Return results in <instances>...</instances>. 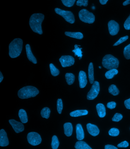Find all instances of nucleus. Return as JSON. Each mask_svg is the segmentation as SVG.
I'll return each mask as SVG.
<instances>
[{
  "mask_svg": "<svg viewBox=\"0 0 130 149\" xmlns=\"http://www.w3.org/2000/svg\"><path fill=\"white\" fill-rule=\"evenodd\" d=\"M44 19V16L40 13H34L31 16L30 19V25L34 32L39 35L42 34V23Z\"/></svg>",
  "mask_w": 130,
  "mask_h": 149,
  "instance_id": "obj_1",
  "label": "nucleus"
},
{
  "mask_svg": "<svg viewBox=\"0 0 130 149\" xmlns=\"http://www.w3.org/2000/svg\"><path fill=\"white\" fill-rule=\"evenodd\" d=\"M23 41L20 38H16L12 41L9 46V55L11 58L19 57L22 50Z\"/></svg>",
  "mask_w": 130,
  "mask_h": 149,
  "instance_id": "obj_2",
  "label": "nucleus"
},
{
  "mask_svg": "<svg viewBox=\"0 0 130 149\" xmlns=\"http://www.w3.org/2000/svg\"><path fill=\"white\" fill-rule=\"evenodd\" d=\"M39 93V91L37 88L33 86H26L20 89L18 92L19 98L24 99L35 97Z\"/></svg>",
  "mask_w": 130,
  "mask_h": 149,
  "instance_id": "obj_3",
  "label": "nucleus"
},
{
  "mask_svg": "<svg viewBox=\"0 0 130 149\" xmlns=\"http://www.w3.org/2000/svg\"><path fill=\"white\" fill-rule=\"evenodd\" d=\"M102 65L109 70L117 69L118 68L119 61L117 58L110 54L106 55L103 58Z\"/></svg>",
  "mask_w": 130,
  "mask_h": 149,
  "instance_id": "obj_4",
  "label": "nucleus"
},
{
  "mask_svg": "<svg viewBox=\"0 0 130 149\" xmlns=\"http://www.w3.org/2000/svg\"><path fill=\"white\" fill-rule=\"evenodd\" d=\"M79 16L81 21L88 24H93L95 20L94 15L86 9H83L80 11Z\"/></svg>",
  "mask_w": 130,
  "mask_h": 149,
  "instance_id": "obj_5",
  "label": "nucleus"
},
{
  "mask_svg": "<svg viewBox=\"0 0 130 149\" xmlns=\"http://www.w3.org/2000/svg\"><path fill=\"white\" fill-rule=\"evenodd\" d=\"M55 11L57 14L62 17L68 22L71 24H73L75 23V16L71 12L63 10L58 8H55Z\"/></svg>",
  "mask_w": 130,
  "mask_h": 149,
  "instance_id": "obj_6",
  "label": "nucleus"
},
{
  "mask_svg": "<svg viewBox=\"0 0 130 149\" xmlns=\"http://www.w3.org/2000/svg\"><path fill=\"white\" fill-rule=\"evenodd\" d=\"M100 90L99 83L95 81L93 83L92 88L87 95V100H92L95 99L98 96Z\"/></svg>",
  "mask_w": 130,
  "mask_h": 149,
  "instance_id": "obj_7",
  "label": "nucleus"
},
{
  "mask_svg": "<svg viewBox=\"0 0 130 149\" xmlns=\"http://www.w3.org/2000/svg\"><path fill=\"white\" fill-rule=\"evenodd\" d=\"M28 142L32 146H36L41 143L42 139L38 133L31 132L28 134Z\"/></svg>",
  "mask_w": 130,
  "mask_h": 149,
  "instance_id": "obj_8",
  "label": "nucleus"
},
{
  "mask_svg": "<svg viewBox=\"0 0 130 149\" xmlns=\"http://www.w3.org/2000/svg\"><path fill=\"white\" fill-rule=\"evenodd\" d=\"M61 65L63 68L70 67L73 65L75 63V59L72 56H63L59 59Z\"/></svg>",
  "mask_w": 130,
  "mask_h": 149,
  "instance_id": "obj_9",
  "label": "nucleus"
},
{
  "mask_svg": "<svg viewBox=\"0 0 130 149\" xmlns=\"http://www.w3.org/2000/svg\"><path fill=\"white\" fill-rule=\"evenodd\" d=\"M108 27L109 33L112 36L117 35L120 30V26L115 21H110L108 23Z\"/></svg>",
  "mask_w": 130,
  "mask_h": 149,
  "instance_id": "obj_10",
  "label": "nucleus"
},
{
  "mask_svg": "<svg viewBox=\"0 0 130 149\" xmlns=\"http://www.w3.org/2000/svg\"><path fill=\"white\" fill-rule=\"evenodd\" d=\"M9 122L16 133H19L24 131V126L22 123L17 121L14 119L10 120Z\"/></svg>",
  "mask_w": 130,
  "mask_h": 149,
  "instance_id": "obj_11",
  "label": "nucleus"
},
{
  "mask_svg": "<svg viewBox=\"0 0 130 149\" xmlns=\"http://www.w3.org/2000/svg\"><path fill=\"white\" fill-rule=\"evenodd\" d=\"M9 141L7 137L6 132L3 129L0 131V146L4 147L8 146Z\"/></svg>",
  "mask_w": 130,
  "mask_h": 149,
  "instance_id": "obj_12",
  "label": "nucleus"
},
{
  "mask_svg": "<svg viewBox=\"0 0 130 149\" xmlns=\"http://www.w3.org/2000/svg\"><path fill=\"white\" fill-rule=\"evenodd\" d=\"M78 78L80 87L81 88H84L87 83L86 73L83 71H81L79 73Z\"/></svg>",
  "mask_w": 130,
  "mask_h": 149,
  "instance_id": "obj_13",
  "label": "nucleus"
},
{
  "mask_svg": "<svg viewBox=\"0 0 130 149\" xmlns=\"http://www.w3.org/2000/svg\"><path fill=\"white\" fill-rule=\"evenodd\" d=\"M87 129L89 134L93 136H96L99 134V129L95 125L89 123L87 125Z\"/></svg>",
  "mask_w": 130,
  "mask_h": 149,
  "instance_id": "obj_14",
  "label": "nucleus"
},
{
  "mask_svg": "<svg viewBox=\"0 0 130 149\" xmlns=\"http://www.w3.org/2000/svg\"><path fill=\"white\" fill-rule=\"evenodd\" d=\"M26 49L27 56L28 59L34 64H36L37 63V60H36V57L33 54L31 47L29 44L26 45Z\"/></svg>",
  "mask_w": 130,
  "mask_h": 149,
  "instance_id": "obj_15",
  "label": "nucleus"
},
{
  "mask_svg": "<svg viewBox=\"0 0 130 149\" xmlns=\"http://www.w3.org/2000/svg\"><path fill=\"white\" fill-rule=\"evenodd\" d=\"M76 138L78 140H82L84 138V134L82 125L77 124L76 126Z\"/></svg>",
  "mask_w": 130,
  "mask_h": 149,
  "instance_id": "obj_16",
  "label": "nucleus"
},
{
  "mask_svg": "<svg viewBox=\"0 0 130 149\" xmlns=\"http://www.w3.org/2000/svg\"><path fill=\"white\" fill-rule=\"evenodd\" d=\"M96 109L98 116L101 118H103L105 116L106 109L104 104L99 103L97 105Z\"/></svg>",
  "mask_w": 130,
  "mask_h": 149,
  "instance_id": "obj_17",
  "label": "nucleus"
},
{
  "mask_svg": "<svg viewBox=\"0 0 130 149\" xmlns=\"http://www.w3.org/2000/svg\"><path fill=\"white\" fill-rule=\"evenodd\" d=\"M64 129L65 135L67 136H71L73 131V125L71 123H65L64 125Z\"/></svg>",
  "mask_w": 130,
  "mask_h": 149,
  "instance_id": "obj_18",
  "label": "nucleus"
},
{
  "mask_svg": "<svg viewBox=\"0 0 130 149\" xmlns=\"http://www.w3.org/2000/svg\"><path fill=\"white\" fill-rule=\"evenodd\" d=\"M88 111L86 110H78L72 112L70 113V115L72 117H77L87 115Z\"/></svg>",
  "mask_w": 130,
  "mask_h": 149,
  "instance_id": "obj_19",
  "label": "nucleus"
},
{
  "mask_svg": "<svg viewBox=\"0 0 130 149\" xmlns=\"http://www.w3.org/2000/svg\"><path fill=\"white\" fill-rule=\"evenodd\" d=\"M65 35L69 37L74 38L79 40H81L83 38V35L81 32H65Z\"/></svg>",
  "mask_w": 130,
  "mask_h": 149,
  "instance_id": "obj_20",
  "label": "nucleus"
},
{
  "mask_svg": "<svg viewBox=\"0 0 130 149\" xmlns=\"http://www.w3.org/2000/svg\"><path fill=\"white\" fill-rule=\"evenodd\" d=\"M88 75L89 81L91 84H93L94 82V71H93V67L92 62L90 63L88 68Z\"/></svg>",
  "mask_w": 130,
  "mask_h": 149,
  "instance_id": "obj_21",
  "label": "nucleus"
},
{
  "mask_svg": "<svg viewBox=\"0 0 130 149\" xmlns=\"http://www.w3.org/2000/svg\"><path fill=\"white\" fill-rule=\"evenodd\" d=\"M75 148L76 149H92L87 143L81 140L76 143Z\"/></svg>",
  "mask_w": 130,
  "mask_h": 149,
  "instance_id": "obj_22",
  "label": "nucleus"
},
{
  "mask_svg": "<svg viewBox=\"0 0 130 149\" xmlns=\"http://www.w3.org/2000/svg\"><path fill=\"white\" fill-rule=\"evenodd\" d=\"M19 116L22 123L25 124L27 123L28 116L26 111L24 109H21L19 111Z\"/></svg>",
  "mask_w": 130,
  "mask_h": 149,
  "instance_id": "obj_23",
  "label": "nucleus"
},
{
  "mask_svg": "<svg viewBox=\"0 0 130 149\" xmlns=\"http://www.w3.org/2000/svg\"><path fill=\"white\" fill-rule=\"evenodd\" d=\"M65 79L68 85H72L75 80V76L72 73H66L65 74Z\"/></svg>",
  "mask_w": 130,
  "mask_h": 149,
  "instance_id": "obj_24",
  "label": "nucleus"
},
{
  "mask_svg": "<svg viewBox=\"0 0 130 149\" xmlns=\"http://www.w3.org/2000/svg\"><path fill=\"white\" fill-rule=\"evenodd\" d=\"M118 71L116 69L110 70L105 73V76L106 79H113L114 76L117 74Z\"/></svg>",
  "mask_w": 130,
  "mask_h": 149,
  "instance_id": "obj_25",
  "label": "nucleus"
},
{
  "mask_svg": "<svg viewBox=\"0 0 130 149\" xmlns=\"http://www.w3.org/2000/svg\"><path fill=\"white\" fill-rule=\"evenodd\" d=\"M50 111L48 107H46L44 108L41 110V115L43 118H46V119H48L49 118L50 115Z\"/></svg>",
  "mask_w": 130,
  "mask_h": 149,
  "instance_id": "obj_26",
  "label": "nucleus"
},
{
  "mask_svg": "<svg viewBox=\"0 0 130 149\" xmlns=\"http://www.w3.org/2000/svg\"><path fill=\"white\" fill-rule=\"evenodd\" d=\"M109 92L113 96H117L119 94L120 91L116 87V85H111L109 88Z\"/></svg>",
  "mask_w": 130,
  "mask_h": 149,
  "instance_id": "obj_27",
  "label": "nucleus"
},
{
  "mask_svg": "<svg viewBox=\"0 0 130 149\" xmlns=\"http://www.w3.org/2000/svg\"><path fill=\"white\" fill-rule=\"evenodd\" d=\"M79 46L77 45H75V49L73 50V52L75 53V56H77V57H80V59H81L82 58V51L81 49L82 48H80L79 47Z\"/></svg>",
  "mask_w": 130,
  "mask_h": 149,
  "instance_id": "obj_28",
  "label": "nucleus"
},
{
  "mask_svg": "<svg viewBox=\"0 0 130 149\" xmlns=\"http://www.w3.org/2000/svg\"><path fill=\"white\" fill-rule=\"evenodd\" d=\"M59 142L57 137L54 135L52 137L51 146L53 149H57L59 147Z\"/></svg>",
  "mask_w": 130,
  "mask_h": 149,
  "instance_id": "obj_29",
  "label": "nucleus"
},
{
  "mask_svg": "<svg viewBox=\"0 0 130 149\" xmlns=\"http://www.w3.org/2000/svg\"><path fill=\"white\" fill-rule=\"evenodd\" d=\"M50 68L51 73L53 76L56 77L59 75V70L52 63H50Z\"/></svg>",
  "mask_w": 130,
  "mask_h": 149,
  "instance_id": "obj_30",
  "label": "nucleus"
},
{
  "mask_svg": "<svg viewBox=\"0 0 130 149\" xmlns=\"http://www.w3.org/2000/svg\"><path fill=\"white\" fill-rule=\"evenodd\" d=\"M64 6L67 7H70L73 6L76 0H61Z\"/></svg>",
  "mask_w": 130,
  "mask_h": 149,
  "instance_id": "obj_31",
  "label": "nucleus"
},
{
  "mask_svg": "<svg viewBox=\"0 0 130 149\" xmlns=\"http://www.w3.org/2000/svg\"><path fill=\"white\" fill-rule=\"evenodd\" d=\"M124 55L126 59H130V44L124 49Z\"/></svg>",
  "mask_w": 130,
  "mask_h": 149,
  "instance_id": "obj_32",
  "label": "nucleus"
},
{
  "mask_svg": "<svg viewBox=\"0 0 130 149\" xmlns=\"http://www.w3.org/2000/svg\"><path fill=\"white\" fill-rule=\"evenodd\" d=\"M63 108L62 101L61 99H59L57 101V110L59 114L62 113V110Z\"/></svg>",
  "mask_w": 130,
  "mask_h": 149,
  "instance_id": "obj_33",
  "label": "nucleus"
},
{
  "mask_svg": "<svg viewBox=\"0 0 130 149\" xmlns=\"http://www.w3.org/2000/svg\"><path fill=\"white\" fill-rule=\"evenodd\" d=\"M109 135L112 136H118L120 134V131L116 128H112L109 132Z\"/></svg>",
  "mask_w": 130,
  "mask_h": 149,
  "instance_id": "obj_34",
  "label": "nucleus"
},
{
  "mask_svg": "<svg viewBox=\"0 0 130 149\" xmlns=\"http://www.w3.org/2000/svg\"><path fill=\"white\" fill-rule=\"evenodd\" d=\"M88 4V0H77L76 2V5L80 7H87Z\"/></svg>",
  "mask_w": 130,
  "mask_h": 149,
  "instance_id": "obj_35",
  "label": "nucleus"
},
{
  "mask_svg": "<svg viewBox=\"0 0 130 149\" xmlns=\"http://www.w3.org/2000/svg\"><path fill=\"white\" fill-rule=\"evenodd\" d=\"M122 118H123V116H122V114L117 113H115L112 120L113 121L118 122L122 119Z\"/></svg>",
  "mask_w": 130,
  "mask_h": 149,
  "instance_id": "obj_36",
  "label": "nucleus"
},
{
  "mask_svg": "<svg viewBox=\"0 0 130 149\" xmlns=\"http://www.w3.org/2000/svg\"><path fill=\"white\" fill-rule=\"evenodd\" d=\"M128 38L129 37L128 36H124V37L121 38L120 39V40H119L118 41H117L116 43L114 44L113 46H118V45L122 43V42L126 41V40L128 39Z\"/></svg>",
  "mask_w": 130,
  "mask_h": 149,
  "instance_id": "obj_37",
  "label": "nucleus"
},
{
  "mask_svg": "<svg viewBox=\"0 0 130 149\" xmlns=\"http://www.w3.org/2000/svg\"><path fill=\"white\" fill-rule=\"evenodd\" d=\"M124 27L126 30H130V15L124 24Z\"/></svg>",
  "mask_w": 130,
  "mask_h": 149,
  "instance_id": "obj_38",
  "label": "nucleus"
},
{
  "mask_svg": "<svg viewBox=\"0 0 130 149\" xmlns=\"http://www.w3.org/2000/svg\"><path fill=\"white\" fill-rule=\"evenodd\" d=\"M116 102L111 101V102H109L107 104V107L108 108L111 109H113L116 107Z\"/></svg>",
  "mask_w": 130,
  "mask_h": 149,
  "instance_id": "obj_39",
  "label": "nucleus"
},
{
  "mask_svg": "<svg viewBox=\"0 0 130 149\" xmlns=\"http://www.w3.org/2000/svg\"><path fill=\"white\" fill-rule=\"evenodd\" d=\"M117 146L119 148H127L129 146V143L126 141H122Z\"/></svg>",
  "mask_w": 130,
  "mask_h": 149,
  "instance_id": "obj_40",
  "label": "nucleus"
},
{
  "mask_svg": "<svg viewBox=\"0 0 130 149\" xmlns=\"http://www.w3.org/2000/svg\"><path fill=\"white\" fill-rule=\"evenodd\" d=\"M124 103L126 108L127 109H130V98L129 99L125 101Z\"/></svg>",
  "mask_w": 130,
  "mask_h": 149,
  "instance_id": "obj_41",
  "label": "nucleus"
},
{
  "mask_svg": "<svg viewBox=\"0 0 130 149\" xmlns=\"http://www.w3.org/2000/svg\"><path fill=\"white\" fill-rule=\"evenodd\" d=\"M104 148L105 149H117V147H115V146H113V145H105V148Z\"/></svg>",
  "mask_w": 130,
  "mask_h": 149,
  "instance_id": "obj_42",
  "label": "nucleus"
},
{
  "mask_svg": "<svg viewBox=\"0 0 130 149\" xmlns=\"http://www.w3.org/2000/svg\"><path fill=\"white\" fill-rule=\"evenodd\" d=\"M109 0H99L100 2L102 5H105L106 4L107 2Z\"/></svg>",
  "mask_w": 130,
  "mask_h": 149,
  "instance_id": "obj_43",
  "label": "nucleus"
},
{
  "mask_svg": "<svg viewBox=\"0 0 130 149\" xmlns=\"http://www.w3.org/2000/svg\"><path fill=\"white\" fill-rule=\"evenodd\" d=\"M129 4H130V0H126L124 2H123V5L124 6H126Z\"/></svg>",
  "mask_w": 130,
  "mask_h": 149,
  "instance_id": "obj_44",
  "label": "nucleus"
},
{
  "mask_svg": "<svg viewBox=\"0 0 130 149\" xmlns=\"http://www.w3.org/2000/svg\"><path fill=\"white\" fill-rule=\"evenodd\" d=\"M3 75H2V73L1 72H0V83H1V82L2 81V80H3Z\"/></svg>",
  "mask_w": 130,
  "mask_h": 149,
  "instance_id": "obj_45",
  "label": "nucleus"
},
{
  "mask_svg": "<svg viewBox=\"0 0 130 149\" xmlns=\"http://www.w3.org/2000/svg\"><path fill=\"white\" fill-rule=\"evenodd\" d=\"M99 68H101V67H99Z\"/></svg>",
  "mask_w": 130,
  "mask_h": 149,
  "instance_id": "obj_46",
  "label": "nucleus"
}]
</instances>
